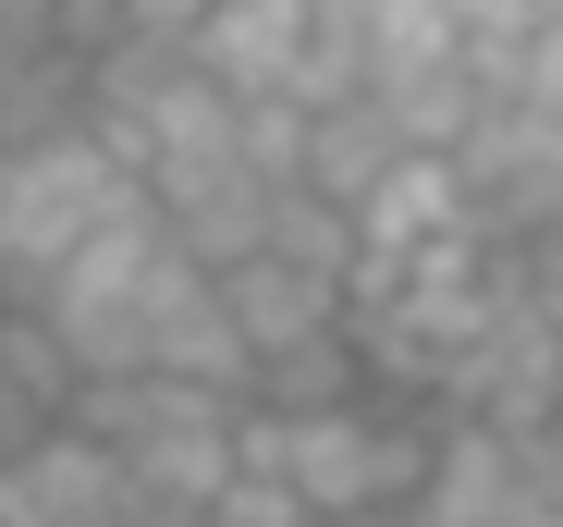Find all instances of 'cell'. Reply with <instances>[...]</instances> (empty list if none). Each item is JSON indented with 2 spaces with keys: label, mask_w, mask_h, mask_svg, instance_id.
I'll list each match as a JSON object with an SVG mask.
<instances>
[{
  "label": "cell",
  "mask_w": 563,
  "mask_h": 527,
  "mask_svg": "<svg viewBox=\"0 0 563 527\" xmlns=\"http://www.w3.org/2000/svg\"><path fill=\"white\" fill-rule=\"evenodd\" d=\"M147 185H135V160L99 135V123H62V135H25V147H0V271H13V295L37 271H62V257L123 221Z\"/></svg>",
  "instance_id": "cell-1"
},
{
  "label": "cell",
  "mask_w": 563,
  "mask_h": 527,
  "mask_svg": "<svg viewBox=\"0 0 563 527\" xmlns=\"http://www.w3.org/2000/svg\"><path fill=\"white\" fill-rule=\"evenodd\" d=\"M429 405H453V417H490V429H539L551 405H563V331L539 319V295H527V257H515V283H503V307L478 319L441 356V381H429Z\"/></svg>",
  "instance_id": "cell-2"
},
{
  "label": "cell",
  "mask_w": 563,
  "mask_h": 527,
  "mask_svg": "<svg viewBox=\"0 0 563 527\" xmlns=\"http://www.w3.org/2000/svg\"><path fill=\"white\" fill-rule=\"evenodd\" d=\"M453 172H465V209H478V233L503 245H539L563 221V111L539 99H478V123L453 135Z\"/></svg>",
  "instance_id": "cell-3"
},
{
  "label": "cell",
  "mask_w": 563,
  "mask_h": 527,
  "mask_svg": "<svg viewBox=\"0 0 563 527\" xmlns=\"http://www.w3.org/2000/svg\"><path fill=\"white\" fill-rule=\"evenodd\" d=\"M527 491H539L527 429H490V417H453V405H441L429 466H417V491H405V515H393V527H503Z\"/></svg>",
  "instance_id": "cell-4"
},
{
  "label": "cell",
  "mask_w": 563,
  "mask_h": 527,
  "mask_svg": "<svg viewBox=\"0 0 563 527\" xmlns=\"http://www.w3.org/2000/svg\"><path fill=\"white\" fill-rule=\"evenodd\" d=\"M221 307L245 331V356H295V343L343 331V271H319L295 245H245V257H221Z\"/></svg>",
  "instance_id": "cell-5"
},
{
  "label": "cell",
  "mask_w": 563,
  "mask_h": 527,
  "mask_svg": "<svg viewBox=\"0 0 563 527\" xmlns=\"http://www.w3.org/2000/svg\"><path fill=\"white\" fill-rule=\"evenodd\" d=\"M184 50H197L233 99H307V0H209Z\"/></svg>",
  "instance_id": "cell-6"
},
{
  "label": "cell",
  "mask_w": 563,
  "mask_h": 527,
  "mask_svg": "<svg viewBox=\"0 0 563 527\" xmlns=\"http://www.w3.org/2000/svg\"><path fill=\"white\" fill-rule=\"evenodd\" d=\"M453 221H478V209H465L453 147H393L380 185L355 197V257H405V245H429V233H453Z\"/></svg>",
  "instance_id": "cell-7"
},
{
  "label": "cell",
  "mask_w": 563,
  "mask_h": 527,
  "mask_svg": "<svg viewBox=\"0 0 563 527\" xmlns=\"http://www.w3.org/2000/svg\"><path fill=\"white\" fill-rule=\"evenodd\" d=\"M74 356H62V331L25 307V295H0V454L25 442V429H49L62 405H74Z\"/></svg>",
  "instance_id": "cell-8"
},
{
  "label": "cell",
  "mask_w": 563,
  "mask_h": 527,
  "mask_svg": "<svg viewBox=\"0 0 563 527\" xmlns=\"http://www.w3.org/2000/svg\"><path fill=\"white\" fill-rule=\"evenodd\" d=\"M62 123H86V50H74V37H25V50H0V147L62 135Z\"/></svg>",
  "instance_id": "cell-9"
},
{
  "label": "cell",
  "mask_w": 563,
  "mask_h": 527,
  "mask_svg": "<svg viewBox=\"0 0 563 527\" xmlns=\"http://www.w3.org/2000/svg\"><path fill=\"white\" fill-rule=\"evenodd\" d=\"M197 13H209V0H62V37L99 62L123 37H197Z\"/></svg>",
  "instance_id": "cell-10"
},
{
  "label": "cell",
  "mask_w": 563,
  "mask_h": 527,
  "mask_svg": "<svg viewBox=\"0 0 563 527\" xmlns=\"http://www.w3.org/2000/svg\"><path fill=\"white\" fill-rule=\"evenodd\" d=\"M490 86H503V99H539V111H563V13H539V25L503 50V74H490Z\"/></svg>",
  "instance_id": "cell-11"
},
{
  "label": "cell",
  "mask_w": 563,
  "mask_h": 527,
  "mask_svg": "<svg viewBox=\"0 0 563 527\" xmlns=\"http://www.w3.org/2000/svg\"><path fill=\"white\" fill-rule=\"evenodd\" d=\"M25 37H62V0H0V50H25Z\"/></svg>",
  "instance_id": "cell-12"
},
{
  "label": "cell",
  "mask_w": 563,
  "mask_h": 527,
  "mask_svg": "<svg viewBox=\"0 0 563 527\" xmlns=\"http://www.w3.org/2000/svg\"><path fill=\"white\" fill-rule=\"evenodd\" d=\"M184 527H245V515H221V503H209V515H184Z\"/></svg>",
  "instance_id": "cell-13"
}]
</instances>
